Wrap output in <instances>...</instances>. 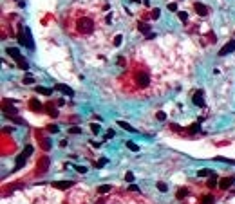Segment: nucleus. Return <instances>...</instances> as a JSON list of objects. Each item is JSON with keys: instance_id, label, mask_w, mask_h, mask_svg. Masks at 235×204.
<instances>
[{"instance_id": "obj_1", "label": "nucleus", "mask_w": 235, "mask_h": 204, "mask_svg": "<svg viewBox=\"0 0 235 204\" xmlns=\"http://www.w3.org/2000/svg\"><path fill=\"white\" fill-rule=\"evenodd\" d=\"M94 27H96V24L94 20L91 18V16H87V15H82V16H78L74 22V31L78 34H91V33L94 31Z\"/></svg>"}, {"instance_id": "obj_2", "label": "nucleus", "mask_w": 235, "mask_h": 204, "mask_svg": "<svg viewBox=\"0 0 235 204\" xmlns=\"http://www.w3.org/2000/svg\"><path fill=\"white\" fill-rule=\"evenodd\" d=\"M134 81H136V85L138 87H149L150 85V74L147 72V71H143V69H139V71H136L134 72Z\"/></svg>"}, {"instance_id": "obj_3", "label": "nucleus", "mask_w": 235, "mask_h": 204, "mask_svg": "<svg viewBox=\"0 0 235 204\" xmlns=\"http://www.w3.org/2000/svg\"><path fill=\"white\" fill-rule=\"evenodd\" d=\"M2 112L7 116V118H15L18 112H16V108L13 107V101L11 99H4V103H2Z\"/></svg>"}, {"instance_id": "obj_4", "label": "nucleus", "mask_w": 235, "mask_h": 204, "mask_svg": "<svg viewBox=\"0 0 235 204\" xmlns=\"http://www.w3.org/2000/svg\"><path fill=\"white\" fill-rule=\"evenodd\" d=\"M192 101L193 105H197V107H204V92L203 90H195L192 96Z\"/></svg>"}, {"instance_id": "obj_5", "label": "nucleus", "mask_w": 235, "mask_h": 204, "mask_svg": "<svg viewBox=\"0 0 235 204\" xmlns=\"http://www.w3.org/2000/svg\"><path fill=\"white\" fill-rule=\"evenodd\" d=\"M51 186H53V188H56V190H67V188L74 186V181H54Z\"/></svg>"}, {"instance_id": "obj_6", "label": "nucleus", "mask_w": 235, "mask_h": 204, "mask_svg": "<svg viewBox=\"0 0 235 204\" xmlns=\"http://www.w3.org/2000/svg\"><path fill=\"white\" fill-rule=\"evenodd\" d=\"M233 51H235V40H232V42H228L224 47L219 51V56H228V54H232Z\"/></svg>"}, {"instance_id": "obj_7", "label": "nucleus", "mask_w": 235, "mask_h": 204, "mask_svg": "<svg viewBox=\"0 0 235 204\" xmlns=\"http://www.w3.org/2000/svg\"><path fill=\"white\" fill-rule=\"evenodd\" d=\"M54 89H56V90H60V92H64L65 96H69V98L74 96V90H73L71 87L64 85V83H56V85H54Z\"/></svg>"}, {"instance_id": "obj_8", "label": "nucleus", "mask_w": 235, "mask_h": 204, "mask_svg": "<svg viewBox=\"0 0 235 204\" xmlns=\"http://www.w3.org/2000/svg\"><path fill=\"white\" fill-rule=\"evenodd\" d=\"M27 154L25 152H22L20 155H16V164H15V170H20V168H24L25 166V161H27Z\"/></svg>"}, {"instance_id": "obj_9", "label": "nucleus", "mask_w": 235, "mask_h": 204, "mask_svg": "<svg viewBox=\"0 0 235 204\" xmlns=\"http://www.w3.org/2000/svg\"><path fill=\"white\" fill-rule=\"evenodd\" d=\"M193 9H195V13H197L199 16H206V15H208V7H206L204 4H201V2H195V4H193Z\"/></svg>"}, {"instance_id": "obj_10", "label": "nucleus", "mask_w": 235, "mask_h": 204, "mask_svg": "<svg viewBox=\"0 0 235 204\" xmlns=\"http://www.w3.org/2000/svg\"><path fill=\"white\" fill-rule=\"evenodd\" d=\"M6 54H7V56H11L15 62H18L20 58H24V56L20 54V51H18V49H15V47H7V49H6Z\"/></svg>"}, {"instance_id": "obj_11", "label": "nucleus", "mask_w": 235, "mask_h": 204, "mask_svg": "<svg viewBox=\"0 0 235 204\" xmlns=\"http://www.w3.org/2000/svg\"><path fill=\"white\" fill-rule=\"evenodd\" d=\"M47 168H49V157H42L40 161H38V173H45L47 172Z\"/></svg>"}, {"instance_id": "obj_12", "label": "nucleus", "mask_w": 235, "mask_h": 204, "mask_svg": "<svg viewBox=\"0 0 235 204\" xmlns=\"http://www.w3.org/2000/svg\"><path fill=\"white\" fill-rule=\"evenodd\" d=\"M233 186V179L232 177H223L221 181H219V188L221 190H228V188H232Z\"/></svg>"}, {"instance_id": "obj_13", "label": "nucleus", "mask_w": 235, "mask_h": 204, "mask_svg": "<svg viewBox=\"0 0 235 204\" xmlns=\"http://www.w3.org/2000/svg\"><path fill=\"white\" fill-rule=\"evenodd\" d=\"M43 110H45L49 116H53V118L58 116V108L54 107V103H47V105H43Z\"/></svg>"}, {"instance_id": "obj_14", "label": "nucleus", "mask_w": 235, "mask_h": 204, "mask_svg": "<svg viewBox=\"0 0 235 204\" xmlns=\"http://www.w3.org/2000/svg\"><path fill=\"white\" fill-rule=\"evenodd\" d=\"M29 108H31L33 112H42L43 105L38 101V99H31V101H29Z\"/></svg>"}, {"instance_id": "obj_15", "label": "nucleus", "mask_w": 235, "mask_h": 204, "mask_svg": "<svg viewBox=\"0 0 235 204\" xmlns=\"http://www.w3.org/2000/svg\"><path fill=\"white\" fill-rule=\"evenodd\" d=\"M18 42H20V45H27V34H25V27H22L20 25V29H18Z\"/></svg>"}, {"instance_id": "obj_16", "label": "nucleus", "mask_w": 235, "mask_h": 204, "mask_svg": "<svg viewBox=\"0 0 235 204\" xmlns=\"http://www.w3.org/2000/svg\"><path fill=\"white\" fill-rule=\"evenodd\" d=\"M206 186H208V188H215V186H219V179H217V173H214L212 177H208V181H206Z\"/></svg>"}, {"instance_id": "obj_17", "label": "nucleus", "mask_w": 235, "mask_h": 204, "mask_svg": "<svg viewBox=\"0 0 235 204\" xmlns=\"http://www.w3.org/2000/svg\"><path fill=\"white\" fill-rule=\"evenodd\" d=\"M188 193H190V192H188V188H179V190L175 192V199H177V201H183Z\"/></svg>"}, {"instance_id": "obj_18", "label": "nucleus", "mask_w": 235, "mask_h": 204, "mask_svg": "<svg viewBox=\"0 0 235 204\" xmlns=\"http://www.w3.org/2000/svg\"><path fill=\"white\" fill-rule=\"evenodd\" d=\"M34 90H36L38 94H43V96H51V94H53V90H51V89H45V87H36Z\"/></svg>"}, {"instance_id": "obj_19", "label": "nucleus", "mask_w": 235, "mask_h": 204, "mask_svg": "<svg viewBox=\"0 0 235 204\" xmlns=\"http://www.w3.org/2000/svg\"><path fill=\"white\" fill-rule=\"evenodd\" d=\"M138 29H139L141 33H145V34H149V33H150V25H149V24H145V22H139V24H138Z\"/></svg>"}, {"instance_id": "obj_20", "label": "nucleus", "mask_w": 235, "mask_h": 204, "mask_svg": "<svg viewBox=\"0 0 235 204\" xmlns=\"http://www.w3.org/2000/svg\"><path fill=\"white\" fill-rule=\"evenodd\" d=\"M118 125H119V127H121L123 130H128V132H136V128H134V127H130L127 121H118Z\"/></svg>"}, {"instance_id": "obj_21", "label": "nucleus", "mask_w": 235, "mask_h": 204, "mask_svg": "<svg viewBox=\"0 0 235 204\" xmlns=\"http://www.w3.org/2000/svg\"><path fill=\"white\" fill-rule=\"evenodd\" d=\"M110 190H112L110 184H101V186H98V193H109Z\"/></svg>"}, {"instance_id": "obj_22", "label": "nucleus", "mask_w": 235, "mask_h": 204, "mask_svg": "<svg viewBox=\"0 0 235 204\" xmlns=\"http://www.w3.org/2000/svg\"><path fill=\"white\" fill-rule=\"evenodd\" d=\"M197 175H199V177H212L214 172H212V170H208V168H203V170H199V172H197Z\"/></svg>"}, {"instance_id": "obj_23", "label": "nucleus", "mask_w": 235, "mask_h": 204, "mask_svg": "<svg viewBox=\"0 0 235 204\" xmlns=\"http://www.w3.org/2000/svg\"><path fill=\"white\" fill-rule=\"evenodd\" d=\"M177 16H179V20H181L183 24L188 22V13H186V11H177Z\"/></svg>"}, {"instance_id": "obj_24", "label": "nucleus", "mask_w": 235, "mask_h": 204, "mask_svg": "<svg viewBox=\"0 0 235 204\" xmlns=\"http://www.w3.org/2000/svg\"><path fill=\"white\" fill-rule=\"evenodd\" d=\"M16 65H18L20 69H24V71H29V63H27V62H25L24 58H20V60L16 62Z\"/></svg>"}, {"instance_id": "obj_25", "label": "nucleus", "mask_w": 235, "mask_h": 204, "mask_svg": "<svg viewBox=\"0 0 235 204\" xmlns=\"http://www.w3.org/2000/svg\"><path fill=\"white\" fill-rule=\"evenodd\" d=\"M125 145H127V148H130L132 152H139V146L136 145V143H134V141H127Z\"/></svg>"}, {"instance_id": "obj_26", "label": "nucleus", "mask_w": 235, "mask_h": 204, "mask_svg": "<svg viewBox=\"0 0 235 204\" xmlns=\"http://www.w3.org/2000/svg\"><path fill=\"white\" fill-rule=\"evenodd\" d=\"M201 204H214V197L212 195H204L201 199Z\"/></svg>"}, {"instance_id": "obj_27", "label": "nucleus", "mask_w": 235, "mask_h": 204, "mask_svg": "<svg viewBox=\"0 0 235 204\" xmlns=\"http://www.w3.org/2000/svg\"><path fill=\"white\" fill-rule=\"evenodd\" d=\"M150 16H152L154 20H157V18L161 16V11H159V7H157V9H152V11H150Z\"/></svg>"}, {"instance_id": "obj_28", "label": "nucleus", "mask_w": 235, "mask_h": 204, "mask_svg": "<svg viewBox=\"0 0 235 204\" xmlns=\"http://www.w3.org/2000/svg\"><path fill=\"white\" fill-rule=\"evenodd\" d=\"M199 130H201V123H195V125H192V127H190V130H188V132H190V134H195V132H199Z\"/></svg>"}, {"instance_id": "obj_29", "label": "nucleus", "mask_w": 235, "mask_h": 204, "mask_svg": "<svg viewBox=\"0 0 235 204\" xmlns=\"http://www.w3.org/2000/svg\"><path fill=\"white\" fill-rule=\"evenodd\" d=\"M156 186H157V190H159V192H163V193H165V192H168V186H166L165 183H157Z\"/></svg>"}, {"instance_id": "obj_30", "label": "nucleus", "mask_w": 235, "mask_h": 204, "mask_svg": "<svg viewBox=\"0 0 235 204\" xmlns=\"http://www.w3.org/2000/svg\"><path fill=\"white\" fill-rule=\"evenodd\" d=\"M40 143H42L43 150H51V141L49 139H43V141H40Z\"/></svg>"}, {"instance_id": "obj_31", "label": "nucleus", "mask_w": 235, "mask_h": 204, "mask_svg": "<svg viewBox=\"0 0 235 204\" xmlns=\"http://www.w3.org/2000/svg\"><path fill=\"white\" fill-rule=\"evenodd\" d=\"M11 119H13V123H16V125H27V123H25L22 118H18V116H15V118H11Z\"/></svg>"}, {"instance_id": "obj_32", "label": "nucleus", "mask_w": 235, "mask_h": 204, "mask_svg": "<svg viewBox=\"0 0 235 204\" xmlns=\"http://www.w3.org/2000/svg\"><path fill=\"white\" fill-rule=\"evenodd\" d=\"M125 181H127V183H132V181H134V173L127 172V173H125Z\"/></svg>"}, {"instance_id": "obj_33", "label": "nucleus", "mask_w": 235, "mask_h": 204, "mask_svg": "<svg viewBox=\"0 0 235 204\" xmlns=\"http://www.w3.org/2000/svg\"><path fill=\"white\" fill-rule=\"evenodd\" d=\"M74 170L78 173H85L87 172V166H78V164H74Z\"/></svg>"}, {"instance_id": "obj_34", "label": "nucleus", "mask_w": 235, "mask_h": 204, "mask_svg": "<svg viewBox=\"0 0 235 204\" xmlns=\"http://www.w3.org/2000/svg\"><path fill=\"white\" fill-rule=\"evenodd\" d=\"M121 40H123V36H121V34H116V36H114V45H121Z\"/></svg>"}, {"instance_id": "obj_35", "label": "nucleus", "mask_w": 235, "mask_h": 204, "mask_svg": "<svg viewBox=\"0 0 235 204\" xmlns=\"http://www.w3.org/2000/svg\"><path fill=\"white\" fill-rule=\"evenodd\" d=\"M215 161H221V163H232V164H235L233 159H226V157H215Z\"/></svg>"}, {"instance_id": "obj_36", "label": "nucleus", "mask_w": 235, "mask_h": 204, "mask_svg": "<svg viewBox=\"0 0 235 204\" xmlns=\"http://www.w3.org/2000/svg\"><path fill=\"white\" fill-rule=\"evenodd\" d=\"M91 130H92V134H100V125L92 123V125H91Z\"/></svg>"}, {"instance_id": "obj_37", "label": "nucleus", "mask_w": 235, "mask_h": 204, "mask_svg": "<svg viewBox=\"0 0 235 204\" xmlns=\"http://www.w3.org/2000/svg\"><path fill=\"white\" fill-rule=\"evenodd\" d=\"M47 128H49V132H51V134H56V132H58V127H56V125H49V127H47Z\"/></svg>"}, {"instance_id": "obj_38", "label": "nucleus", "mask_w": 235, "mask_h": 204, "mask_svg": "<svg viewBox=\"0 0 235 204\" xmlns=\"http://www.w3.org/2000/svg\"><path fill=\"white\" fill-rule=\"evenodd\" d=\"M168 9L170 11H177V4H175V2H170V4H168Z\"/></svg>"}, {"instance_id": "obj_39", "label": "nucleus", "mask_w": 235, "mask_h": 204, "mask_svg": "<svg viewBox=\"0 0 235 204\" xmlns=\"http://www.w3.org/2000/svg\"><path fill=\"white\" fill-rule=\"evenodd\" d=\"M156 118L159 119V121H163V119L166 118V114H165V112H157V114H156Z\"/></svg>"}, {"instance_id": "obj_40", "label": "nucleus", "mask_w": 235, "mask_h": 204, "mask_svg": "<svg viewBox=\"0 0 235 204\" xmlns=\"http://www.w3.org/2000/svg\"><path fill=\"white\" fill-rule=\"evenodd\" d=\"M33 81H34L33 76H25V78H24V83H33Z\"/></svg>"}, {"instance_id": "obj_41", "label": "nucleus", "mask_w": 235, "mask_h": 204, "mask_svg": "<svg viewBox=\"0 0 235 204\" xmlns=\"http://www.w3.org/2000/svg\"><path fill=\"white\" fill-rule=\"evenodd\" d=\"M69 132H71V134H80L82 130L78 128V127H73V128H69Z\"/></svg>"}, {"instance_id": "obj_42", "label": "nucleus", "mask_w": 235, "mask_h": 204, "mask_svg": "<svg viewBox=\"0 0 235 204\" xmlns=\"http://www.w3.org/2000/svg\"><path fill=\"white\" fill-rule=\"evenodd\" d=\"M105 137L110 139V137H114V130H107V134H105Z\"/></svg>"}, {"instance_id": "obj_43", "label": "nucleus", "mask_w": 235, "mask_h": 204, "mask_svg": "<svg viewBox=\"0 0 235 204\" xmlns=\"http://www.w3.org/2000/svg\"><path fill=\"white\" fill-rule=\"evenodd\" d=\"M128 190H132V192H139V188L136 186V184H130V186H128Z\"/></svg>"}, {"instance_id": "obj_44", "label": "nucleus", "mask_w": 235, "mask_h": 204, "mask_svg": "<svg viewBox=\"0 0 235 204\" xmlns=\"http://www.w3.org/2000/svg\"><path fill=\"white\" fill-rule=\"evenodd\" d=\"M103 164H107V159H101V161L98 163V168H101V166H103Z\"/></svg>"}, {"instance_id": "obj_45", "label": "nucleus", "mask_w": 235, "mask_h": 204, "mask_svg": "<svg viewBox=\"0 0 235 204\" xmlns=\"http://www.w3.org/2000/svg\"><path fill=\"white\" fill-rule=\"evenodd\" d=\"M147 38H149V40H152V38H156V34H154V33H149V34H147Z\"/></svg>"}, {"instance_id": "obj_46", "label": "nucleus", "mask_w": 235, "mask_h": 204, "mask_svg": "<svg viewBox=\"0 0 235 204\" xmlns=\"http://www.w3.org/2000/svg\"><path fill=\"white\" fill-rule=\"evenodd\" d=\"M103 202H105V199H98L96 201V204H103Z\"/></svg>"}, {"instance_id": "obj_47", "label": "nucleus", "mask_w": 235, "mask_h": 204, "mask_svg": "<svg viewBox=\"0 0 235 204\" xmlns=\"http://www.w3.org/2000/svg\"><path fill=\"white\" fill-rule=\"evenodd\" d=\"M132 2H139V0H132Z\"/></svg>"}]
</instances>
